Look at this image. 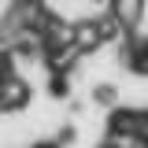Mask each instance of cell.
<instances>
[{
	"instance_id": "cell-1",
	"label": "cell",
	"mask_w": 148,
	"mask_h": 148,
	"mask_svg": "<svg viewBox=\"0 0 148 148\" xmlns=\"http://www.w3.org/2000/svg\"><path fill=\"white\" fill-rule=\"evenodd\" d=\"M26 100H30V92H26V85L15 74H0V111H15Z\"/></svg>"
}]
</instances>
